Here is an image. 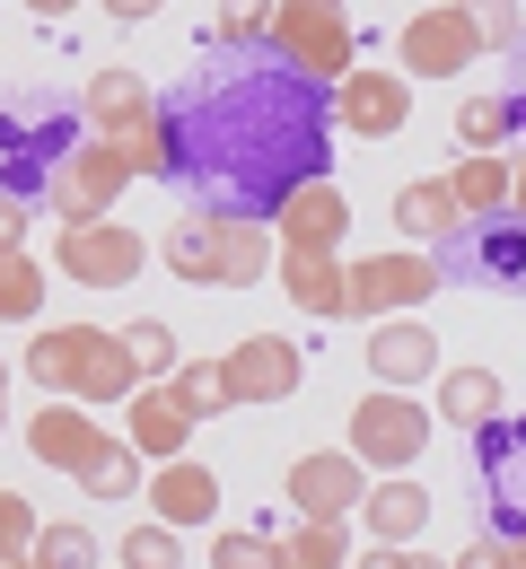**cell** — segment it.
<instances>
[{
	"mask_svg": "<svg viewBox=\"0 0 526 569\" xmlns=\"http://www.w3.org/2000/svg\"><path fill=\"white\" fill-rule=\"evenodd\" d=\"M272 0H220V44H264Z\"/></svg>",
	"mask_w": 526,
	"mask_h": 569,
	"instance_id": "8d00e7d4",
	"label": "cell"
},
{
	"mask_svg": "<svg viewBox=\"0 0 526 569\" xmlns=\"http://www.w3.org/2000/svg\"><path fill=\"white\" fill-rule=\"evenodd\" d=\"M97 9H106V18H123V27H141V18H158L167 0H97Z\"/></svg>",
	"mask_w": 526,
	"mask_h": 569,
	"instance_id": "60d3db41",
	"label": "cell"
},
{
	"mask_svg": "<svg viewBox=\"0 0 526 569\" xmlns=\"http://www.w3.org/2000/svg\"><path fill=\"white\" fill-rule=\"evenodd\" d=\"M448 569H500V535H483V543H465Z\"/></svg>",
	"mask_w": 526,
	"mask_h": 569,
	"instance_id": "ab89813d",
	"label": "cell"
},
{
	"mask_svg": "<svg viewBox=\"0 0 526 569\" xmlns=\"http://www.w3.org/2000/svg\"><path fill=\"white\" fill-rule=\"evenodd\" d=\"M509 412V386L492 368H439V421L448 429H483Z\"/></svg>",
	"mask_w": 526,
	"mask_h": 569,
	"instance_id": "44dd1931",
	"label": "cell"
},
{
	"mask_svg": "<svg viewBox=\"0 0 526 569\" xmlns=\"http://www.w3.org/2000/svg\"><path fill=\"white\" fill-rule=\"evenodd\" d=\"M0 395H9V359H0Z\"/></svg>",
	"mask_w": 526,
	"mask_h": 569,
	"instance_id": "7dc6e473",
	"label": "cell"
},
{
	"mask_svg": "<svg viewBox=\"0 0 526 569\" xmlns=\"http://www.w3.org/2000/svg\"><path fill=\"white\" fill-rule=\"evenodd\" d=\"M123 351H132V368H141V386H158V377H167V368H176V333H167V325H158V316H141V325H123Z\"/></svg>",
	"mask_w": 526,
	"mask_h": 569,
	"instance_id": "836d02e7",
	"label": "cell"
},
{
	"mask_svg": "<svg viewBox=\"0 0 526 569\" xmlns=\"http://www.w3.org/2000/svg\"><path fill=\"white\" fill-rule=\"evenodd\" d=\"M448 193H456L465 219H500L509 211V158H500V149H465L456 176H448Z\"/></svg>",
	"mask_w": 526,
	"mask_h": 569,
	"instance_id": "603a6c76",
	"label": "cell"
},
{
	"mask_svg": "<svg viewBox=\"0 0 526 569\" xmlns=\"http://www.w3.org/2000/svg\"><path fill=\"white\" fill-rule=\"evenodd\" d=\"M509 132H518V106L509 97H465L456 106V141L465 149H509Z\"/></svg>",
	"mask_w": 526,
	"mask_h": 569,
	"instance_id": "4dcf8cb0",
	"label": "cell"
},
{
	"mask_svg": "<svg viewBox=\"0 0 526 569\" xmlns=\"http://www.w3.org/2000/svg\"><path fill=\"white\" fill-rule=\"evenodd\" d=\"M97 438H106V429L88 421V403H62V395H53V403L27 421V456H36V465H62V473H79V456H88Z\"/></svg>",
	"mask_w": 526,
	"mask_h": 569,
	"instance_id": "d6986e66",
	"label": "cell"
},
{
	"mask_svg": "<svg viewBox=\"0 0 526 569\" xmlns=\"http://www.w3.org/2000/svg\"><path fill=\"white\" fill-rule=\"evenodd\" d=\"M369 377H377V386H395V395L430 386V377H439V333L413 325V316H386V325L369 333Z\"/></svg>",
	"mask_w": 526,
	"mask_h": 569,
	"instance_id": "5bb4252c",
	"label": "cell"
},
{
	"mask_svg": "<svg viewBox=\"0 0 526 569\" xmlns=\"http://www.w3.org/2000/svg\"><path fill=\"white\" fill-rule=\"evenodd\" d=\"M439 289V263L430 254H360L343 263V325H386V316H413L421 298Z\"/></svg>",
	"mask_w": 526,
	"mask_h": 569,
	"instance_id": "52a82bcc",
	"label": "cell"
},
{
	"mask_svg": "<svg viewBox=\"0 0 526 569\" xmlns=\"http://www.w3.org/2000/svg\"><path fill=\"white\" fill-rule=\"evenodd\" d=\"M0 569H44V561H36V552H9V561H0Z\"/></svg>",
	"mask_w": 526,
	"mask_h": 569,
	"instance_id": "bcb514c9",
	"label": "cell"
},
{
	"mask_svg": "<svg viewBox=\"0 0 526 569\" xmlns=\"http://www.w3.org/2000/svg\"><path fill=\"white\" fill-rule=\"evenodd\" d=\"M325 106H334V132H351V141H395V132L413 123V79L377 71V62H351V71L325 88Z\"/></svg>",
	"mask_w": 526,
	"mask_h": 569,
	"instance_id": "ba28073f",
	"label": "cell"
},
{
	"mask_svg": "<svg viewBox=\"0 0 526 569\" xmlns=\"http://www.w3.org/2000/svg\"><path fill=\"white\" fill-rule=\"evenodd\" d=\"M27 377L44 386V395H62V403H123L132 386H141V368L123 351V333H97V325H44L36 342H27Z\"/></svg>",
	"mask_w": 526,
	"mask_h": 569,
	"instance_id": "7a4b0ae2",
	"label": "cell"
},
{
	"mask_svg": "<svg viewBox=\"0 0 526 569\" xmlns=\"http://www.w3.org/2000/svg\"><path fill=\"white\" fill-rule=\"evenodd\" d=\"M44 316V263L27 246H0V325H36Z\"/></svg>",
	"mask_w": 526,
	"mask_h": 569,
	"instance_id": "4316f807",
	"label": "cell"
},
{
	"mask_svg": "<svg viewBox=\"0 0 526 569\" xmlns=\"http://www.w3.org/2000/svg\"><path fill=\"white\" fill-rule=\"evenodd\" d=\"M360 526H369V543H413L421 526H430V491L413 482V473H386V482H369L360 491V508H351Z\"/></svg>",
	"mask_w": 526,
	"mask_h": 569,
	"instance_id": "ac0fdd59",
	"label": "cell"
},
{
	"mask_svg": "<svg viewBox=\"0 0 526 569\" xmlns=\"http://www.w3.org/2000/svg\"><path fill=\"white\" fill-rule=\"evenodd\" d=\"M272 228L264 219H211V211H193V219H176L167 237H158V263L176 272V281H193V289H255L264 272H272Z\"/></svg>",
	"mask_w": 526,
	"mask_h": 569,
	"instance_id": "3957f363",
	"label": "cell"
},
{
	"mask_svg": "<svg viewBox=\"0 0 526 569\" xmlns=\"http://www.w3.org/2000/svg\"><path fill=\"white\" fill-rule=\"evenodd\" d=\"M430 412L413 403V395H395V386H377L351 403V456L369 465V473H413L421 465V447H430Z\"/></svg>",
	"mask_w": 526,
	"mask_h": 569,
	"instance_id": "8992f818",
	"label": "cell"
},
{
	"mask_svg": "<svg viewBox=\"0 0 526 569\" xmlns=\"http://www.w3.org/2000/svg\"><path fill=\"white\" fill-rule=\"evenodd\" d=\"M272 569H351V526L299 517L290 535H272Z\"/></svg>",
	"mask_w": 526,
	"mask_h": 569,
	"instance_id": "d4e9b609",
	"label": "cell"
},
{
	"mask_svg": "<svg viewBox=\"0 0 526 569\" xmlns=\"http://www.w3.org/2000/svg\"><path fill=\"white\" fill-rule=\"evenodd\" d=\"M395 53H404V79H456L483 44H474V27H465V9H413L404 18V36H395Z\"/></svg>",
	"mask_w": 526,
	"mask_h": 569,
	"instance_id": "7c38bea8",
	"label": "cell"
},
{
	"mask_svg": "<svg viewBox=\"0 0 526 569\" xmlns=\"http://www.w3.org/2000/svg\"><path fill=\"white\" fill-rule=\"evenodd\" d=\"M53 263H62V281H79V289H132L141 263H150V237L123 228V219H62Z\"/></svg>",
	"mask_w": 526,
	"mask_h": 569,
	"instance_id": "5b68a950",
	"label": "cell"
},
{
	"mask_svg": "<svg viewBox=\"0 0 526 569\" xmlns=\"http://www.w3.org/2000/svg\"><path fill=\"white\" fill-rule=\"evenodd\" d=\"M202 421H185V403L167 395V386H132L123 395V447L141 456V465H167V456H185V438Z\"/></svg>",
	"mask_w": 526,
	"mask_h": 569,
	"instance_id": "2e32d148",
	"label": "cell"
},
{
	"mask_svg": "<svg viewBox=\"0 0 526 569\" xmlns=\"http://www.w3.org/2000/svg\"><path fill=\"white\" fill-rule=\"evenodd\" d=\"M395 228H404L413 246H430V237H456V228H465V211H456L448 176H421V184H404V193H395Z\"/></svg>",
	"mask_w": 526,
	"mask_h": 569,
	"instance_id": "cb8c5ba5",
	"label": "cell"
},
{
	"mask_svg": "<svg viewBox=\"0 0 526 569\" xmlns=\"http://www.w3.org/2000/svg\"><path fill=\"white\" fill-rule=\"evenodd\" d=\"M360 491H369V465H360L351 447H316V456H299V465L281 473V499H290L299 517H325V526H351Z\"/></svg>",
	"mask_w": 526,
	"mask_h": 569,
	"instance_id": "30bf717a",
	"label": "cell"
},
{
	"mask_svg": "<svg viewBox=\"0 0 526 569\" xmlns=\"http://www.w3.org/2000/svg\"><path fill=\"white\" fill-rule=\"evenodd\" d=\"M211 569H272V535L264 526H220L211 535Z\"/></svg>",
	"mask_w": 526,
	"mask_h": 569,
	"instance_id": "d590c367",
	"label": "cell"
},
{
	"mask_svg": "<svg viewBox=\"0 0 526 569\" xmlns=\"http://www.w3.org/2000/svg\"><path fill=\"white\" fill-rule=\"evenodd\" d=\"M456 9H465V27H474L483 53H509L518 44V0H456Z\"/></svg>",
	"mask_w": 526,
	"mask_h": 569,
	"instance_id": "e575fe53",
	"label": "cell"
},
{
	"mask_svg": "<svg viewBox=\"0 0 526 569\" xmlns=\"http://www.w3.org/2000/svg\"><path fill=\"white\" fill-rule=\"evenodd\" d=\"M0 429H9V412H0Z\"/></svg>",
	"mask_w": 526,
	"mask_h": 569,
	"instance_id": "c3c4849f",
	"label": "cell"
},
{
	"mask_svg": "<svg viewBox=\"0 0 526 569\" xmlns=\"http://www.w3.org/2000/svg\"><path fill=\"white\" fill-rule=\"evenodd\" d=\"M474 263H483L500 289H526V219H492L483 246H474Z\"/></svg>",
	"mask_w": 526,
	"mask_h": 569,
	"instance_id": "f546056e",
	"label": "cell"
},
{
	"mask_svg": "<svg viewBox=\"0 0 526 569\" xmlns=\"http://www.w3.org/2000/svg\"><path fill=\"white\" fill-rule=\"evenodd\" d=\"M272 263H281V298L299 316L343 325V254H272Z\"/></svg>",
	"mask_w": 526,
	"mask_h": 569,
	"instance_id": "ffe728a7",
	"label": "cell"
},
{
	"mask_svg": "<svg viewBox=\"0 0 526 569\" xmlns=\"http://www.w3.org/2000/svg\"><path fill=\"white\" fill-rule=\"evenodd\" d=\"M500 219H526V167H509V211Z\"/></svg>",
	"mask_w": 526,
	"mask_h": 569,
	"instance_id": "7bdbcfd3",
	"label": "cell"
},
{
	"mask_svg": "<svg viewBox=\"0 0 526 569\" xmlns=\"http://www.w3.org/2000/svg\"><path fill=\"white\" fill-rule=\"evenodd\" d=\"M123 184H132V167H123V149L88 132L79 149H62V176H53V211H62V219H106V211H115V193H123Z\"/></svg>",
	"mask_w": 526,
	"mask_h": 569,
	"instance_id": "8fae6325",
	"label": "cell"
},
{
	"mask_svg": "<svg viewBox=\"0 0 526 569\" xmlns=\"http://www.w3.org/2000/svg\"><path fill=\"white\" fill-rule=\"evenodd\" d=\"M158 386L185 403V421H220V412H228V395H220V359H176Z\"/></svg>",
	"mask_w": 526,
	"mask_h": 569,
	"instance_id": "83f0119b",
	"label": "cell"
},
{
	"mask_svg": "<svg viewBox=\"0 0 526 569\" xmlns=\"http://www.w3.org/2000/svg\"><path fill=\"white\" fill-rule=\"evenodd\" d=\"M150 499H158V526H176V535H185V526H211V517H220V473L193 465V456H167Z\"/></svg>",
	"mask_w": 526,
	"mask_h": 569,
	"instance_id": "e0dca14e",
	"label": "cell"
},
{
	"mask_svg": "<svg viewBox=\"0 0 526 569\" xmlns=\"http://www.w3.org/2000/svg\"><path fill=\"white\" fill-rule=\"evenodd\" d=\"M167 114V176L202 193L211 219H272L290 184L325 176L334 106L290 62H228L220 79H193Z\"/></svg>",
	"mask_w": 526,
	"mask_h": 569,
	"instance_id": "6da1fadb",
	"label": "cell"
},
{
	"mask_svg": "<svg viewBox=\"0 0 526 569\" xmlns=\"http://www.w3.org/2000/svg\"><path fill=\"white\" fill-rule=\"evenodd\" d=\"M150 106H158V97H150V79H141V71H97V79H88V132H97V141H115L123 123H141Z\"/></svg>",
	"mask_w": 526,
	"mask_h": 569,
	"instance_id": "7402d4cb",
	"label": "cell"
},
{
	"mask_svg": "<svg viewBox=\"0 0 526 569\" xmlns=\"http://www.w3.org/2000/svg\"><path fill=\"white\" fill-rule=\"evenodd\" d=\"M27 543H36V508H27L18 491H0V561L27 552Z\"/></svg>",
	"mask_w": 526,
	"mask_h": 569,
	"instance_id": "74e56055",
	"label": "cell"
},
{
	"mask_svg": "<svg viewBox=\"0 0 526 569\" xmlns=\"http://www.w3.org/2000/svg\"><path fill=\"white\" fill-rule=\"evenodd\" d=\"M264 228L281 237V254H334V246H343V228H351V202L316 176V184H290V193H281V211L264 219Z\"/></svg>",
	"mask_w": 526,
	"mask_h": 569,
	"instance_id": "4fadbf2b",
	"label": "cell"
},
{
	"mask_svg": "<svg viewBox=\"0 0 526 569\" xmlns=\"http://www.w3.org/2000/svg\"><path fill=\"white\" fill-rule=\"evenodd\" d=\"M115 561H123V569H185V535L158 526V517H141V526L115 543Z\"/></svg>",
	"mask_w": 526,
	"mask_h": 569,
	"instance_id": "1f68e13d",
	"label": "cell"
},
{
	"mask_svg": "<svg viewBox=\"0 0 526 569\" xmlns=\"http://www.w3.org/2000/svg\"><path fill=\"white\" fill-rule=\"evenodd\" d=\"M44 569H97V535H88V517H53V526H36V543H27Z\"/></svg>",
	"mask_w": 526,
	"mask_h": 569,
	"instance_id": "f1b7e54d",
	"label": "cell"
},
{
	"mask_svg": "<svg viewBox=\"0 0 526 569\" xmlns=\"http://www.w3.org/2000/svg\"><path fill=\"white\" fill-rule=\"evenodd\" d=\"M351 569H439V561H430V552H413V543H369Z\"/></svg>",
	"mask_w": 526,
	"mask_h": 569,
	"instance_id": "f35d334b",
	"label": "cell"
},
{
	"mask_svg": "<svg viewBox=\"0 0 526 569\" xmlns=\"http://www.w3.org/2000/svg\"><path fill=\"white\" fill-rule=\"evenodd\" d=\"M307 386V351L290 333H246L237 351H220V395L228 403H290Z\"/></svg>",
	"mask_w": 526,
	"mask_h": 569,
	"instance_id": "9c48e42d",
	"label": "cell"
},
{
	"mask_svg": "<svg viewBox=\"0 0 526 569\" xmlns=\"http://www.w3.org/2000/svg\"><path fill=\"white\" fill-rule=\"evenodd\" d=\"M115 149H123V167H132V176H167V158H176V149H167V114H141V123H123V132H115Z\"/></svg>",
	"mask_w": 526,
	"mask_h": 569,
	"instance_id": "d6a6232c",
	"label": "cell"
},
{
	"mask_svg": "<svg viewBox=\"0 0 526 569\" xmlns=\"http://www.w3.org/2000/svg\"><path fill=\"white\" fill-rule=\"evenodd\" d=\"M27 9H44V18H62V9H79V0H27Z\"/></svg>",
	"mask_w": 526,
	"mask_h": 569,
	"instance_id": "f6af8a7d",
	"label": "cell"
},
{
	"mask_svg": "<svg viewBox=\"0 0 526 569\" xmlns=\"http://www.w3.org/2000/svg\"><path fill=\"white\" fill-rule=\"evenodd\" d=\"M483 438V491H492V508H500V526L509 535H526V421H483L474 429Z\"/></svg>",
	"mask_w": 526,
	"mask_h": 569,
	"instance_id": "9a60e30c",
	"label": "cell"
},
{
	"mask_svg": "<svg viewBox=\"0 0 526 569\" xmlns=\"http://www.w3.org/2000/svg\"><path fill=\"white\" fill-rule=\"evenodd\" d=\"M0 246H27V202L0 193Z\"/></svg>",
	"mask_w": 526,
	"mask_h": 569,
	"instance_id": "b9f144b4",
	"label": "cell"
},
{
	"mask_svg": "<svg viewBox=\"0 0 526 569\" xmlns=\"http://www.w3.org/2000/svg\"><path fill=\"white\" fill-rule=\"evenodd\" d=\"M264 53L290 62L299 79H316V88H334V79L360 62V27H351L343 0H272V18H264Z\"/></svg>",
	"mask_w": 526,
	"mask_h": 569,
	"instance_id": "277c9868",
	"label": "cell"
},
{
	"mask_svg": "<svg viewBox=\"0 0 526 569\" xmlns=\"http://www.w3.org/2000/svg\"><path fill=\"white\" fill-rule=\"evenodd\" d=\"M79 499H141V456H132V447H123V438H115V429H106V438H97V447H88V456H79Z\"/></svg>",
	"mask_w": 526,
	"mask_h": 569,
	"instance_id": "484cf974",
	"label": "cell"
},
{
	"mask_svg": "<svg viewBox=\"0 0 526 569\" xmlns=\"http://www.w3.org/2000/svg\"><path fill=\"white\" fill-rule=\"evenodd\" d=\"M500 569H526V535H500Z\"/></svg>",
	"mask_w": 526,
	"mask_h": 569,
	"instance_id": "ee69618b",
	"label": "cell"
}]
</instances>
